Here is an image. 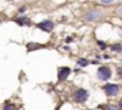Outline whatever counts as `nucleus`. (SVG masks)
I'll return each mask as SVG.
<instances>
[{"instance_id": "obj_1", "label": "nucleus", "mask_w": 122, "mask_h": 110, "mask_svg": "<svg viewBox=\"0 0 122 110\" xmlns=\"http://www.w3.org/2000/svg\"><path fill=\"white\" fill-rule=\"evenodd\" d=\"M103 17V10L99 7H91L83 13V20L88 23H98Z\"/></svg>"}, {"instance_id": "obj_2", "label": "nucleus", "mask_w": 122, "mask_h": 110, "mask_svg": "<svg viewBox=\"0 0 122 110\" xmlns=\"http://www.w3.org/2000/svg\"><path fill=\"white\" fill-rule=\"evenodd\" d=\"M112 76H113V70H112V67L109 64H101V66H98V69H96V79L99 82L106 83V82H109L112 79Z\"/></svg>"}, {"instance_id": "obj_3", "label": "nucleus", "mask_w": 122, "mask_h": 110, "mask_svg": "<svg viewBox=\"0 0 122 110\" xmlns=\"http://www.w3.org/2000/svg\"><path fill=\"white\" fill-rule=\"evenodd\" d=\"M102 90L105 93L106 97H116L121 94V90H122V86L119 83H103L102 84Z\"/></svg>"}, {"instance_id": "obj_4", "label": "nucleus", "mask_w": 122, "mask_h": 110, "mask_svg": "<svg viewBox=\"0 0 122 110\" xmlns=\"http://www.w3.org/2000/svg\"><path fill=\"white\" fill-rule=\"evenodd\" d=\"M89 96H91L89 90H86V89H83V87H78V89H75L73 93H72V99H73V101L78 103V104L86 103V101L89 100Z\"/></svg>"}, {"instance_id": "obj_5", "label": "nucleus", "mask_w": 122, "mask_h": 110, "mask_svg": "<svg viewBox=\"0 0 122 110\" xmlns=\"http://www.w3.org/2000/svg\"><path fill=\"white\" fill-rule=\"evenodd\" d=\"M72 73H73V70L69 66H60L57 69V82L59 83H65Z\"/></svg>"}, {"instance_id": "obj_6", "label": "nucleus", "mask_w": 122, "mask_h": 110, "mask_svg": "<svg viewBox=\"0 0 122 110\" xmlns=\"http://www.w3.org/2000/svg\"><path fill=\"white\" fill-rule=\"evenodd\" d=\"M36 29L42 30L45 33H52L55 30V22H52L50 19H45V20H42L36 24Z\"/></svg>"}, {"instance_id": "obj_7", "label": "nucleus", "mask_w": 122, "mask_h": 110, "mask_svg": "<svg viewBox=\"0 0 122 110\" xmlns=\"http://www.w3.org/2000/svg\"><path fill=\"white\" fill-rule=\"evenodd\" d=\"M13 22L17 26H20V27H30V26H33L32 19L29 16H26V14H19V16L13 17Z\"/></svg>"}, {"instance_id": "obj_8", "label": "nucleus", "mask_w": 122, "mask_h": 110, "mask_svg": "<svg viewBox=\"0 0 122 110\" xmlns=\"http://www.w3.org/2000/svg\"><path fill=\"white\" fill-rule=\"evenodd\" d=\"M109 50L112 54H122V43H112L109 44Z\"/></svg>"}, {"instance_id": "obj_9", "label": "nucleus", "mask_w": 122, "mask_h": 110, "mask_svg": "<svg viewBox=\"0 0 122 110\" xmlns=\"http://www.w3.org/2000/svg\"><path fill=\"white\" fill-rule=\"evenodd\" d=\"M89 64H91V60L86 59V57H78V59H76V66L81 67V69H85V67H88Z\"/></svg>"}, {"instance_id": "obj_10", "label": "nucleus", "mask_w": 122, "mask_h": 110, "mask_svg": "<svg viewBox=\"0 0 122 110\" xmlns=\"http://www.w3.org/2000/svg\"><path fill=\"white\" fill-rule=\"evenodd\" d=\"M96 2L102 7H112V6L116 5V2H119V0H96Z\"/></svg>"}, {"instance_id": "obj_11", "label": "nucleus", "mask_w": 122, "mask_h": 110, "mask_svg": "<svg viewBox=\"0 0 122 110\" xmlns=\"http://www.w3.org/2000/svg\"><path fill=\"white\" fill-rule=\"evenodd\" d=\"M96 46H98V50H101V51L109 50V44L105 40H102V39H96Z\"/></svg>"}, {"instance_id": "obj_12", "label": "nucleus", "mask_w": 122, "mask_h": 110, "mask_svg": "<svg viewBox=\"0 0 122 110\" xmlns=\"http://www.w3.org/2000/svg\"><path fill=\"white\" fill-rule=\"evenodd\" d=\"M43 47H45V44H40V43H33V41H30V43H27V44H26L27 51H35V50H39V49H43Z\"/></svg>"}, {"instance_id": "obj_13", "label": "nucleus", "mask_w": 122, "mask_h": 110, "mask_svg": "<svg viewBox=\"0 0 122 110\" xmlns=\"http://www.w3.org/2000/svg\"><path fill=\"white\" fill-rule=\"evenodd\" d=\"M99 109H101V110H119V109H118V104H112V103L101 104Z\"/></svg>"}, {"instance_id": "obj_14", "label": "nucleus", "mask_w": 122, "mask_h": 110, "mask_svg": "<svg viewBox=\"0 0 122 110\" xmlns=\"http://www.w3.org/2000/svg\"><path fill=\"white\" fill-rule=\"evenodd\" d=\"M2 110H17V106H16L15 103H12L10 100H7V101H5Z\"/></svg>"}, {"instance_id": "obj_15", "label": "nucleus", "mask_w": 122, "mask_h": 110, "mask_svg": "<svg viewBox=\"0 0 122 110\" xmlns=\"http://www.w3.org/2000/svg\"><path fill=\"white\" fill-rule=\"evenodd\" d=\"M115 76L118 80H122V66H116L115 69Z\"/></svg>"}, {"instance_id": "obj_16", "label": "nucleus", "mask_w": 122, "mask_h": 110, "mask_svg": "<svg viewBox=\"0 0 122 110\" xmlns=\"http://www.w3.org/2000/svg\"><path fill=\"white\" fill-rule=\"evenodd\" d=\"M115 16L122 19V5H118V7L115 9Z\"/></svg>"}, {"instance_id": "obj_17", "label": "nucleus", "mask_w": 122, "mask_h": 110, "mask_svg": "<svg viewBox=\"0 0 122 110\" xmlns=\"http://www.w3.org/2000/svg\"><path fill=\"white\" fill-rule=\"evenodd\" d=\"M27 12V6L26 5H23V6H20L19 9H17V14H25Z\"/></svg>"}, {"instance_id": "obj_18", "label": "nucleus", "mask_w": 122, "mask_h": 110, "mask_svg": "<svg viewBox=\"0 0 122 110\" xmlns=\"http://www.w3.org/2000/svg\"><path fill=\"white\" fill-rule=\"evenodd\" d=\"M102 59H103V60H111V59H112V54H109V53H105V51H103Z\"/></svg>"}, {"instance_id": "obj_19", "label": "nucleus", "mask_w": 122, "mask_h": 110, "mask_svg": "<svg viewBox=\"0 0 122 110\" xmlns=\"http://www.w3.org/2000/svg\"><path fill=\"white\" fill-rule=\"evenodd\" d=\"M91 64H95V66H101V60H98V59H92V60H91Z\"/></svg>"}, {"instance_id": "obj_20", "label": "nucleus", "mask_w": 122, "mask_h": 110, "mask_svg": "<svg viewBox=\"0 0 122 110\" xmlns=\"http://www.w3.org/2000/svg\"><path fill=\"white\" fill-rule=\"evenodd\" d=\"M73 40H75V37H73V36H68V37H66V39H65V41H66V43H68V44H69V43H72V41H73Z\"/></svg>"}, {"instance_id": "obj_21", "label": "nucleus", "mask_w": 122, "mask_h": 110, "mask_svg": "<svg viewBox=\"0 0 122 110\" xmlns=\"http://www.w3.org/2000/svg\"><path fill=\"white\" fill-rule=\"evenodd\" d=\"M116 104H118V109H119V110H122V99H119Z\"/></svg>"}, {"instance_id": "obj_22", "label": "nucleus", "mask_w": 122, "mask_h": 110, "mask_svg": "<svg viewBox=\"0 0 122 110\" xmlns=\"http://www.w3.org/2000/svg\"><path fill=\"white\" fill-rule=\"evenodd\" d=\"M95 59H98V60H103V59H102V54H99V53L95 54Z\"/></svg>"}, {"instance_id": "obj_23", "label": "nucleus", "mask_w": 122, "mask_h": 110, "mask_svg": "<svg viewBox=\"0 0 122 110\" xmlns=\"http://www.w3.org/2000/svg\"><path fill=\"white\" fill-rule=\"evenodd\" d=\"M81 72H82V69H81V67H76V69L73 70V73H81Z\"/></svg>"}, {"instance_id": "obj_24", "label": "nucleus", "mask_w": 122, "mask_h": 110, "mask_svg": "<svg viewBox=\"0 0 122 110\" xmlns=\"http://www.w3.org/2000/svg\"><path fill=\"white\" fill-rule=\"evenodd\" d=\"M63 50H65V51H69V50H71V47L66 44V46H63Z\"/></svg>"}, {"instance_id": "obj_25", "label": "nucleus", "mask_w": 122, "mask_h": 110, "mask_svg": "<svg viewBox=\"0 0 122 110\" xmlns=\"http://www.w3.org/2000/svg\"><path fill=\"white\" fill-rule=\"evenodd\" d=\"M6 2H15V0H6Z\"/></svg>"}, {"instance_id": "obj_26", "label": "nucleus", "mask_w": 122, "mask_h": 110, "mask_svg": "<svg viewBox=\"0 0 122 110\" xmlns=\"http://www.w3.org/2000/svg\"><path fill=\"white\" fill-rule=\"evenodd\" d=\"M89 110H91V109H89Z\"/></svg>"}]
</instances>
